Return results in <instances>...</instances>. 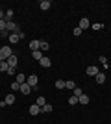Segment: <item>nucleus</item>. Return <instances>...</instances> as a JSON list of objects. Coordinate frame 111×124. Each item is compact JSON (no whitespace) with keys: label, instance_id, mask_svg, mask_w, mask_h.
<instances>
[{"label":"nucleus","instance_id":"c85d7f7f","mask_svg":"<svg viewBox=\"0 0 111 124\" xmlns=\"http://www.w3.org/2000/svg\"><path fill=\"white\" fill-rule=\"evenodd\" d=\"M6 22H7L6 19H4V21H0V31H4V30H6Z\"/></svg>","mask_w":111,"mask_h":124},{"label":"nucleus","instance_id":"393cba45","mask_svg":"<svg viewBox=\"0 0 111 124\" xmlns=\"http://www.w3.org/2000/svg\"><path fill=\"white\" fill-rule=\"evenodd\" d=\"M35 104H37V106H39V108H43V106H44V104H46V102H44V98H43V96H39Z\"/></svg>","mask_w":111,"mask_h":124},{"label":"nucleus","instance_id":"a878e982","mask_svg":"<svg viewBox=\"0 0 111 124\" xmlns=\"http://www.w3.org/2000/svg\"><path fill=\"white\" fill-rule=\"evenodd\" d=\"M11 17H13V9H7L6 11V21H9Z\"/></svg>","mask_w":111,"mask_h":124},{"label":"nucleus","instance_id":"6e6552de","mask_svg":"<svg viewBox=\"0 0 111 124\" xmlns=\"http://www.w3.org/2000/svg\"><path fill=\"white\" fill-rule=\"evenodd\" d=\"M41 113V108L37 106V104H33V106H30V115H39Z\"/></svg>","mask_w":111,"mask_h":124},{"label":"nucleus","instance_id":"1a4fd4ad","mask_svg":"<svg viewBox=\"0 0 111 124\" xmlns=\"http://www.w3.org/2000/svg\"><path fill=\"white\" fill-rule=\"evenodd\" d=\"M87 74H89V76H96V74H98V69H96L95 65H91V67H87Z\"/></svg>","mask_w":111,"mask_h":124},{"label":"nucleus","instance_id":"b1692460","mask_svg":"<svg viewBox=\"0 0 111 124\" xmlns=\"http://www.w3.org/2000/svg\"><path fill=\"white\" fill-rule=\"evenodd\" d=\"M69 104H70V106H76V104H78V96H74V94H72V96L69 98Z\"/></svg>","mask_w":111,"mask_h":124},{"label":"nucleus","instance_id":"4be33fe9","mask_svg":"<svg viewBox=\"0 0 111 124\" xmlns=\"http://www.w3.org/2000/svg\"><path fill=\"white\" fill-rule=\"evenodd\" d=\"M7 67H9V65H7V61H0V72H6V70H7Z\"/></svg>","mask_w":111,"mask_h":124},{"label":"nucleus","instance_id":"a211bd4d","mask_svg":"<svg viewBox=\"0 0 111 124\" xmlns=\"http://www.w3.org/2000/svg\"><path fill=\"white\" fill-rule=\"evenodd\" d=\"M6 104H7V106L15 104V94H7V98H6Z\"/></svg>","mask_w":111,"mask_h":124},{"label":"nucleus","instance_id":"6ab92c4d","mask_svg":"<svg viewBox=\"0 0 111 124\" xmlns=\"http://www.w3.org/2000/svg\"><path fill=\"white\" fill-rule=\"evenodd\" d=\"M56 89H65V80H56Z\"/></svg>","mask_w":111,"mask_h":124},{"label":"nucleus","instance_id":"473e14b6","mask_svg":"<svg viewBox=\"0 0 111 124\" xmlns=\"http://www.w3.org/2000/svg\"><path fill=\"white\" fill-rule=\"evenodd\" d=\"M93 30H102V24H93Z\"/></svg>","mask_w":111,"mask_h":124},{"label":"nucleus","instance_id":"2eb2a0df","mask_svg":"<svg viewBox=\"0 0 111 124\" xmlns=\"http://www.w3.org/2000/svg\"><path fill=\"white\" fill-rule=\"evenodd\" d=\"M9 41H11V45L19 43V41H21V39H19V33H11V35H9Z\"/></svg>","mask_w":111,"mask_h":124},{"label":"nucleus","instance_id":"20e7f679","mask_svg":"<svg viewBox=\"0 0 111 124\" xmlns=\"http://www.w3.org/2000/svg\"><path fill=\"white\" fill-rule=\"evenodd\" d=\"M89 26H91L89 19H81V21H80V24H78V28H80V30H81V31H83V30H87Z\"/></svg>","mask_w":111,"mask_h":124},{"label":"nucleus","instance_id":"5701e85b","mask_svg":"<svg viewBox=\"0 0 111 124\" xmlns=\"http://www.w3.org/2000/svg\"><path fill=\"white\" fill-rule=\"evenodd\" d=\"M72 94H74V96H78V98H80V96H81V94H83V93H81V89H80V87H74Z\"/></svg>","mask_w":111,"mask_h":124},{"label":"nucleus","instance_id":"412c9836","mask_svg":"<svg viewBox=\"0 0 111 124\" xmlns=\"http://www.w3.org/2000/svg\"><path fill=\"white\" fill-rule=\"evenodd\" d=\"M48 111H52V106H50V104H44L41 108V113H48Z\"/></svg>","mask_w":111,"mask_h":124},{"label":"nucleus","instance_id":"f3484780","mask_svg":"<svg viewBox=\"0 0 111 124\" xmlns=\"http://www.w3.org/2000/svg\"><path fill=\"white\" fill-rule=\"evenodd\" d=\"M65 87H67V89H70V91H74V87H76V83H74L72 80H67V82H65Z\"/></svg>","mask_w":111,"mask_h":124},{"label":"nucleus","instance_id":"f03ea898","mask_svg":"<svg viewBox=\"0 0 111 124\" xmlns=\"http://www.w3.org/2000/svg\"><path fill=\"white\" fill-rule=\"evenodd\" d=\"M6 30L9 31V33H11V31H15V33H19V31H21V28H19V26H17L15 22L7 21V22H6Z\"/></svg>","mask_w":111,"mask_h":124},{"label":"nucleus","instance_id":"ddd939ff","mask_svg":"<svg viewBox=\"0 0 111 124\" xmlns=\"http://www.w3.org/2000/svg\"><path fill=\"white\" fill-rule=\"evenodd\" d=\"M32 56H33V59L41 61V59H43V52L41 50H35V52H32Z\"/></svg>","mask_w":111,"mask_h":124},{"label":"nucleus","instance_id":"0eeeda50","mask_svg":"<svg viewBox=\"0 0 111 124\" xmlns=\"http://www.w3.org/2000/svg\"><path fill=\"white\" fill-rule=\"evenodd\" d=\"M39 65H41V67H44V69H48L50 65H52V61H50L48 57H44V56H43V59L39 61Z\"/></svg>","mask_w":111,"mask_h":124},{"label":"nucleus","instance_id":"39448f33","mask_svg":"<svg viewBox=\"0 0 111 124\" xmlns=\"http://www.w3.org/2000/svg\"><path fill=\"white\" fill-rule=\"evenodd\" d=\"M17 63H19V57H17L15 54H11V56L7 57V65H9V67H15Z\"/></svg>","mask_w":111,"mask_h":124},{"label":"nucleus","instance_id":"7ed1b4c3","mask_svg":"<svg viewBox=\"0 0 111 124\" xmlns=\"http://www.w3.org/2000/svg\"><path fill=\"white\" fill-rule=\"evenodd\" d=\"M37 80H39V78H37L35 74H32V76L26 80V83H28V85H30L32 89H37Z\"/></svg>","mask_w":111,"mask_h":124},{"label":"nucleus","instance_id":"cd10ccee","mask_svg":"<svg viewBox=\"0 0 111 124\" xmlns=\"http://www.w3.org/2000/svg\"><path fill=\"white\" fill-rule=\"evenodd\" d=\"M6 72L9 74V76H13V74H15V67H7V70H6Z\"/></svg>","mask_w":111,"mask_h":124},{"label":"nucleus","instance_id":"2f4dec72","mask_svg":"<svg viewBox=\"0 0 111 124\" xmlns=\"http://www.w3.org/2000/svg\"><path fill=\"white\" fill-rule=\"evenodd\" d=\"M4 19H6V11L0 9V21H4Z\"/></svg>","mask_w":111,"mask_h":124},{"label":"nucleus","instance_id":"9b49d317","mask_svg":"<svg viewBox=\"0 0 111 124\" xmlns=\"http://www.w3.org/2000/svg\"><path fill=\"white\" fill-rule=\"evenodd\" d=\"M95 80H96V83H104V82H106V74L98 72V74L95 76Z\"/></svg>","mask_w":111,"mask_h":124},{"label":"nucleus","instance_id":"4468645a","mask_svg":"<svg viewBox=\"0 0 111 124\" xmlns=\"http://www.w3.org/2000/svg\"><path fill=\"white\" fill-rule=\"evenodd\" d=\"M78 102L83 104V106H87V104H89V96H87V94H81V96L78 98Z\"/></svg>","mask_w":111,"mask_h":124},{"label":"nucleus","instance_id":"aec40b11","mask_svg":"<svg viewBox=\"0 0 111 124\" xmlns=\"http://www.w3.org/2000/svg\"><path fill=\"white\" fill-rule=\"evenodd\" d=\"M48 48H50V45H48L46 41H41V46H39V50L44 52V50H48Z\"/></svg>","mask_w":111,"mask_h":124},{"label":"nucleus","instance_id":"423d86ee","mask_svg":"<svg viewBox=\"0 0 111 124\" xmlns=\"http://www.w3.org/2000/svg\"><path fill=\"white\" fill-rule=\"evenodd\" d=\"M39 6H41V9L43 11H46V9H50V0H41V2H39Z\"/></svg>","mask_w":111,"mask_h":124},{"label":"nucleus","instance_id":"9d476101","mask_svg":"<svg viewBox=\"0 0 111 124\" xmlns=\"http://www.w3.org/2000/svg\"><path fill=\"white\" fill-rule=\"evenodd\" d=\"M15 82H17V83H21V85H22V83H26V76L19 72V74H17V78H15Z\"/></svg>","mask_w":111,"mask_h":124},{"label":"nucleus","instance_id":"dca6fc26","mask_svg":"<svg viewBox=\"0 0 111 124\" xmlns=\"http://www.w3.org/2000/svg\"><path fill=\"white\" fill-rule=\"evenodd\" d=\"M21 91H22V93H24V94H28V93H30V91H32V87H30L28 83H22V85H21Z\"/></svg>","mask_w":111,"mask_h":124},{"label":"nucleus","instance_id":"bb28decb","mask_svg":"<svg viewBox=\"0 0 111 124\" xmlns=\"http://www.w3.org/2000/svg\"><path fill=\"white\" fill-rule=\"evenodd\" d=\"M11 89H13V91H19V89H21V83L13 82V83H11Z\"/></svg>","mask_w":111,"mask_h":124},{"label":"nucleus","instance_id":"7c9ffc66","mask_svg":"<svg viewBox=\"0 0 111 124\" xmlns=\"http://www.w3.org/2000/svg\"><path fill=\"white\" fill-rule=\"evenodd\" d=\"M100 63H104V65L107 67V57L106 56H100Z\"/></svg>","mask_w":111,"mask_h":124},{"label":"nucleus","instance_id":"f257e3e1","mask_svg":"<svg viewBox=\"0 0 111 124\" xmlns=\"http://www.w3.org/2000/svg\"><path fill=\"white\" fill-rule=\"evenodd\" d=\"M9 56H11V46H2L0 48V61H7Z\"/></svg>","mask_w":111,"mask_h":124},{"label":"nucleus","instance_id":"c756f323","mask_svg":"<svg viewBox=\"0 0 111 124\" xmlns=\"http://www.w3.org/2000/svg\"><path fill=\"white\" fill-rule=\"evenodd\" d=\"M72 33H74V35H81L83 31H81V30H80V28H78V26H76V28H74V31H72Z\"/></svg>","mask_w":111,"mask_h":124},{"label":"nucleus","instance_id":"f8f14e48","mask_svg":"<svg viewBox=\"0 0 111 124\" xmlns=\"http://www.w3.org/2000/svg\"><path fill=\"white\" fill-rule=\"evenodd\" d=\"M39 46H41V41H30V48H32L33 52L39 50Z\"/></svg>","mask_w":111,"mask_h":124}]
</instances>
